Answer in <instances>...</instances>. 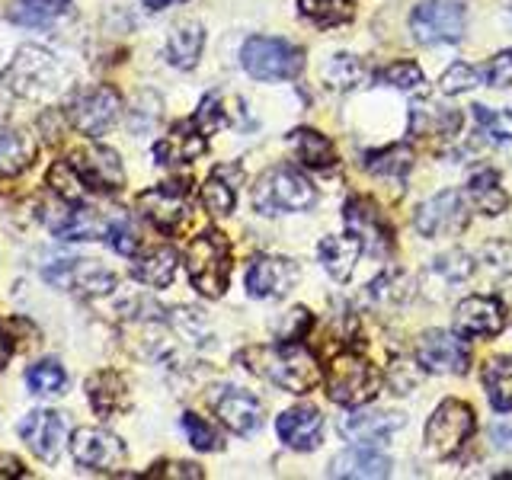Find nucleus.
I'll return each mask as SVG.
<instances>
[{
  "instance_id": "nucleus-1",
  "label": "nucleus",
  "mask_w": 512,
  "mask_h": 480,
  "mask_svg": "<svg viewBox=\"0 0 512 480\" xmlns=\"http://www.w3.org/2000/svg\"><path fill=\"white\" fill-rule=\"evenodd\" d=\"M240 362H244L253 375L272 381L276 388L288 394H308L320 384L317 359L295 340L272 343V346H247L240 352Z\"/></svg>"
},
{
  "instance_id": "nucleus-2",
  "label": "nucleus",
  "mask_w": 512,
  "mask_h": 480,
  "mask_svg": "<svg viewBox=\"0 0 512 480\" xmlns=\"http://www.w3.org/2000/svg\"><path fill=\"white\" fill-rule=\"evenodd\" d=\"M64 80H68L64 64L42 45H23L0 71V84L20 100H48L64 87Z\"/></svg>"
},
{
  "instance_id": "nucleus-3",
  "label": "nucleus",
  "mask_w": 512,
  "mask_h": 480,
  "mask_svg": "<svg viewBox=\"0 0 512 480\" xmlns=\"http://www.w3.org/2000/svg\"><path fill=\"white\" fill-rule=\"evenodd\" d=\"M189 282L205 298H221L231 279V240L221 231H202L186 247Z\"/></svg>"
},
{
  "instance_id": "nucleus-4",
  "label": "nucleus",
  "mask_w": 512,
  "mask_h": 480,
  "mask_svg": "<svg viewBox=\"0 0 512 480\" xmlns=\"http://www.w3.org/2000/svg\"><path fill=\"white\" fill-rule=\"evenodd\" d=\"M381 391V375L378 368L359 352H340L327 365V394L333 404L340 407H362L368 400H375Z\"/></svg>"
},
{
  "instance_id": "nucleus-5",
  "label": "nucleus",
  "mask_w": 512,
  "mask_h": 480,
  "mask_svg": "<svg viewBox=\"0 0 512 480\" xmlns=\"http://www.w3.org/2000/svg\"><path fill=\"white\" fill-rule=\"evenodd\" d=\"M317 199L314 186L292 167H272L253 186V208L260 215L304 212Z\"/></svg>"
},
{
  "instance_id": "nucleus-6",
  "label": "nucleus",
  "mask_w": 512,
  "mask_h": 480,
  "mask_svg": "<svg viewBox=\"0 0 512 480\" xmlns=\"http://www.w3.org/2000/svg\"><path fill=\"white\" fill-rule=\"evenodd\" d=\"M240 64H244V71L256 80H288L301 74L304 55H301V48H295L285 39L253 36L240 48Z\"/></svg>"
},
{
  "instance_id": "nucleus-7",
  "label": "nucleus",
  "mask_w": 512,
  "mask_h": 480,
  "mask_svg": "<svg viewBox=\"0 0 512 480\" xmlns=\"http://www.w3.org/2000/svg\"><path fill=\"white\" fill-rule=\"evenodd\" d=\"M61 112H64V119H68V125L77 128L80 135L100 138L116 125L122 112V100L112 87H84L64 103Z\"/></svg>"
},
{
  "instance_id": "nucleus-8",
  "label": "nucleus",
  "mask_w": 512,
  "mask_h": 480,
  "mask_svg": "<svg viewBox=\"0 0 512 480\" xmlns=\"http://www.w3.org/2000/svg\"><path fill=\"white\" fill-rule=\"evenodd\" d=\"M474 410L464 400H442L426 423V448L436 458H455L474 436Z\"/></svg>"
},
{
  "instance_id": "nucleus-9",
  "label": "nucleus",
  "mask_w": 512,
  "mask_h": 480,
  "mask_svg": "<svg viewBox=\"0 0 512 480\" xmlns=\"http://www.w3.org/2000/svg\"><path fill=\"white\" fill-rule=\"evenodd\" d=\"M71 455L84 471L93 474H116L125 468L128 461V448L119 436H112L109 429H96V426H80L71 436Z\"/></svg>"
},
{
  "instance_id": "nucleus-10",
  "label": "nucleus",
  "mask_w": 512,
  "mask_h": 480,
  "mask_svg": "<svg viewBox=\"0 0 512 480\" xmlns=\"http://www.w3.org/2000/svg\"><path fill=\"white\" fill-rule=\"evenodd\" d=\"M135 205L157 231L176 234L189 218V180H167L144 189Z\"/></svg>"
},
{
  "instance_id": "nucleus-11",
  "label": "nucleus",
  "mask_w": 512,
  "mask_h": 480,
  "mask_svg": "<svg viewBox=\"0 0 512 480\" xmlns=\"http://www.w3.org/2000/svg\"><path fill=\"white\" fill-rule=\"evenodd\" d=\"M410 32L416 42H458L464 36V4L461 0H426L410 13Z\"/></svg>"
},
{
  "instance_id": "nucleus-12",
  "label": "nucleus",
  "mask_w": 512,
  "mask_h": 480,
  "mask_svg": "<svg viewBox=\"0 0 512 480\" xmlns=\"http://www.w3.org/2000/svg\"><path fill=\"white\" fill-rule=\"evenodd\" d=\"M68 164L80 176V183L93 192H119L125 186V167L119 154L106 148V144H80L77 151H71Z\"/></svg>"
},
{
  "instance_id": "nucleus-13",
  "label": "nucleus",
  "mask_w": 512,
  "mask_h": 480,
  "mask_svg": "<svg viewBox=\"0 0 512 480\" xmlns=\"http://www.w3.org/2000/svg\"><path fill=\"white\" fill-rule=\"evenodd\" d=\"M45 282L80 298H100L116 288V276L96 260H58L45 269Z\"/></svg>"
},
{
  "instance_id": "nucleus-14",
  "label": "nucleus",
  "mask_w": 512,
  "mask_h": 480,
  "mask_svg": "<svg viewBox=\"0 0 512 480\" xmlns=\"http://www.w3.org/2000/svg\"><path fill=\"white\" fill-rule=\"evenodd\" d=\"M413 224H416V231L429 240L461 234L464 228H468V208H464L461 192L445 189V192H439V196L426 199L420 208H416Z\"/></svg>"
},
{
  "instance_id": "nucleus-15",
  "label": "nucleus",
  "mask_w": 512,
  "mask_h": 480,
  "mask_svg": "<svg viewBox=\"0 0 512 480\" xmlns=\"http://www.w3.org/2000/svg\"><path fill=\"white\" fill-rule=\"evenodd\" d=\"M416 362L429 372H442V375H464L468 372L471 352L458 340L455 333L445 330H426L420 340H416Z\"/></svg>"
},
{
  "instance_id": "nucleus-16",
  "label": "nucleus",
  "mask_w": 512,
  "mask_h": 480,
  "mask_svg": "<svg viewBox=\"0 0 512 480\" xmlns=\"http://www.w3.org/2000/svg\"><path fill=\"white\" fill-rule=\"evenodd\" d=\"M64 432H68L64 416L55 410H32L20 423V439L29 445V452L45 464L58 461L61 445H64Z\"/></svg>"
},
{
  "instance_id": "nucleus-17",
  "label": "nucleus",
  "mask_w": 512,
  "mask_h": 480,
  "mask_svg": "<svg viewBox=\"0 0 512 480\" xmlns=\"http://www.w3.org/2000/svg\"><path fill=\"white\" fill-rule=\"evenodd\" d=\"M208 151V138L199 128L196 119L189 122H176L170 132L154 144V157L157 164L164 167H180V164H192Z\"/></svg>"
},
{
  "instance_id": "nucleus-18",
  "label": "nucleus",
  "mask_w": 512,
  "mask_h": 480,
  "mask_svg": "<svg viewBox=\"0 0 512 480\" xmlns=\"http://www.w3.org/2000/svg\"><path fill=\"white\" fill-rule=\"evenodd\" d=\"M298 282V263L285 256H256L247 269V292L253 298H282Z\"/></svg>"
},
{
  "instance_id": "nucleus-19",
  "label": "nucleus",
  "mask_w": 512,
  "mask_h": 480,
  "mask_svg": "<svg viewBox=\"0 0 512 480\" xmlns=\"http://www.w3.org/2000/svg\"><path fill=\"white\" fill-rule=\"evenodd\" d=\"M48 228L61 240H100L106 237L109 224L96 215V208H87L80 202H64L52 208V215L45 218Z\"/></svg>"
},
{
  "instance_id": "nucleus-20",
  "label": "nucleus",
  "mask_w": 512,
  "mask_h": 480,
  "mask_svg": "<svg viewBox=\"0 0 512 480\" xmlns=\"http://www.w3.org/2000/svg\"><path fill=\"white\" fill-rule=\"evenodd\" d=\"M506 327L503 301L487 295H471L455 308V330L461 336H496Z\"/></svg>"
},
{
  "instance_id": "nucleus-21",
  "label": "nucleus",
  "mask_w": 512,
  "mask_h": 480,
  "mask_svg": "<svg viewBox=\"0 0 512 480\" xmlns=\"http://www.w3.org/2000/svg\"><path fill=\"white\" fill-rule=\"evenodd\" d=\"M346 228L362 240L365 250L384 253L394 244L391 224L381 218V212L365 199H349L346 202Z\"/></svg>"
},
{
  "instance_id": "nucleus-22",
  "label": "nucleus",
  "mask_w": 512,
  "mask_h": 480,
  "mask_svg": "<svg viewBox=\"0 0 512 480\" xmlns=\"http://www.w3.org/2000/svg\"><path fill=\"white\" fill-rule=\"evenodd\" d=\"M215 413L237 436H250L263 426V404L240 388H221V394L215 397Z\"/></svg>"
},
{
  "instance_id": "nucleus-23",
  "label": "nucleus",
  "mask_w": 512,
  "mask_h": 480,
  "mask_svg": "<svg viewBox=\"0 0 512 480\" xmlns=\"http://www.w3.org/2000/svg\"><path fill=\"white\" fill-rule=\"evenodd\" d=\"M279 439L288 448H298V452H311V448L320 445V429H324V413L317 407H292L285 410L279 420Z\"/></svg>"
},
{
  "instance_id": "nucleus-24",
  "label": "nucleus",
  "mask_w": 512,
  "mask_h": 480,
  "mask_svg": "<svg viewBox=\"0 0 512 480\" xmlns=\"http://www.w3.org/2000/svg\"><path fill=\"white\" fill-rule=\"evenodd\" d=\"M87 397H90V407L100 413V416H119L132 407V397H128V384L119 372H93L87 378Z\"/></svg>"
},
{
  "instance_id": "nucleus-25",
  "label": "nucleus",
  "mask_w": 512,
  "mask_h": 480,
  "mask_svg": "<svg viewBox=\"0 0 512 480\" xmlns=\"http://www.w3.org/2000/svg\"><path fill=\"white\" fill-rule=\"evenodd\" d=\"M400 426H404V416H400V413L362 410V413H352L349 420L340 426V432L356 445H381Z\"/></svg>"
},
{
  "instance_id": "nucleus-26",
  "label": "nucleus",
  "mask_w": 512,
  "mask_h": 480,
  "mask_svg": "<svg viewBox=\"0 0 512 480\" xmlns=\"http://www.w3.org/2000/svg\"><path fill=\"white\" fill-rule=\"evenodd\" d=\"M461 128V112L432 100H416L410 106V132L420 138H452Z\"/></svg>"
},
{
  "instance_id": "nucleus-27",
  "label": "nucleus",
  "mask_w": 512,
  "mask_h": 480,
  "mask_svg": "<svg viewBox=\"0 0 512 480\" xmlns=\"http://www.w3.org/2000/svg\"><path fill=\"white\" fill-rule=\"evenodd\" d=\"M244 180V170L237 164H221L208 173V180L202 186V205L208 208L212 215L224 218L234 212V202H237V183Z\"/></svg>"
},
{
  "instance_id": "nucleus-28",
  "label": "nucleus",
  "mask_w": 512,
  "mask_h": 480,
  "mask_svg": "<svg viewBox=\"0 0 512 480\" xmlns=\"http://www.w3.org/2000/svg\"><path fill=\"white\" fill-rule=\"evenodd\" d=\"M362 240L356 234H343V237H324L317 247V256L324 269L336 282H346L352 276V269L359 263V253H362Z\"/></svg>"
},
{
  "instance_id": "nucleus-29",
  "label": "nucleus",
  "mask_w": 512,
  "mask_h": 480,
  "mask_svg": "<svg viewBox=\"0 0 512 480\" xmlns=\"http://www.w3.org/2000/svg\"><path fill=\"white\" fill-rule=\"evenodd\" d=\"M202 48H205V29L202 23L196 20H183L176 23L170 39H167V61L173 64V68L180 71H192L202 58Z\"/></svg>"
},
{
  "instance_id": "nucleus-30",
  "label": "nucleus",
  "mask_w": 512,
  "mask_h": 480,
  "mask_svg": "<svg viewBox=\"0 0 512 480\" xmlns=\"http://www.w3.org/2000/svg\"><path fill=\"white\" fill-rule=\"evenodd\" d=\"M68 13H71V0H13L10 23L26 29H48Z\"/></svg>"
},
{
  "instance_id": "nucleus-31",
  "label": "nucleus",
  "mask_w": 512,
  "mask_h": 480,
  "mask_svg": "<svg viewBox=\"0 0 512 480\" xmlns=\"http://www.w3.org/2000/svg\"><path fill=\"white\" fill-rule=\"evenodd\" d=\"M330 474L333 477H356V480H362V477H391V461L384 455H378V452H372V448L359 445V448H352V452L336 458Z\"/></svg>"
},
{
  "instance_id": "nucleus-32",
  "label": "nucleus",
  "mask_w": 512,
  "mask_h": 480,
  "mask_svg": "<svg viewBox=\"0 0 512 480\" xmlns=\"http://www.w3.org/2000/svg\"><path fill=\"white\" fill-rule=\"evenodd\" d=\"M468 199L471 205L477 208V212L484 215H503L506 205H509V196L503 192L500 186V176H496L493 170H477L471 180H468Z\"/></svg>"
},
{
  "instance_id": "nucleus-33",
  "label": "nucleus",
  "mask_w": 512,
  "mask_h": 480,
  "mask_svg": "<svg viewBox=\"0 0 512 480\" xmlns=\"http://www.w3.org/2000/svg\"><path fill=\"white\" fill-rule=\"evenodd\" d=\"M132 276L151 288H167L176 276V253L170 247H154L132 263Z\"/></svg>"
},
{
  "instance_id": "nucleus-34",
  "label": "nucleus",
  "mask_w": 512,
  "mask_h": 480,
  "mask_svg": "<svg viewBox=\"0 0 512 480\" xmlns=\"http://www.w3.org/2000/svg\"><path fill=\"white\" fill-rule=\"evenodd\" d=\"M295 144V154L304 167H314V170H333L336 167V151H333V141L327 135L314 132V128H298L292 135Z\"/></svg>"
},
{
  "instance_id": "nucleus-35",
  "label": "nucleus",
  "mask_w": 512,
  "mask_h": 480,
  "mask_svg": "<svg viewBox=\"0 0 512 480\" xmlns=\"http://www.w3.org/2000/svg\"><path fill=\"white\" fill-rule=\"evenodd\" d=\"M36 160V141L26 132L0 135V176H20Z\"/></svg>"
},
{
  "instance_id": "nucleus-36",
  "label": "nucleus",
  "mask_w": 512,
  "mask_h": 480,
  "mask_svg": "<svg viewBox=\"0 0 512 480\" xmlns=\"http://www.w3.org/2000/svg\"><path fill=\"white\" fill-rule=\"evenodd\" d=\"M484 388L496 410H512V356H496L484 365Z\"/></svg>"
},
{
  "instance_id": "nucleus-37",
  "label": "nucleus",
  "mask_w": 512,
  "mask_h": 480,
  "mask_svg": "<svg viewBox=\"0 0 512 480\" xmlns=\"http://www.w3.org/2000/svg\"><path fill=\"white\" fill-rule=\"evenodd\" d=\"M298 10L304 20H311L317 29L343 26L356 16V4H352V0H298Z\"/></svg>"
},
{
  "instance_id": "nucleus-38",
  "label": "nucleus",
  "mask_w": 512,
  "mask_h": 480,
  "mask_svg": "<svg viewBox=\"0 0 512 480\" xmlns=\"http://www.w3.org/2000/svg\"><path fill=\"white\" fill-rule=\"evenodd\" d=\"M365 170L375 176H391V180H404L413 170V148L410 144H391L384 151L365 154Z\"/></svg>"
},
{
  "instance_id": "nucleus-39",
  "label": "nucleus",
  "mask_w": 512,
  "mask_h": 480,
  "mask_svg": "<svg viewBox=\"0 0 512 480\" xmlns=\"http://www.w3.org/2000/svg\"><path fill=\"white\" fill-rule=\"evenodd\" d=\"M64 384H68V375H64V368L55 359H42L26 372V388L32 394H39V397L61 394Z\"/></svg>"
},
{
  "instance_id": "nucleus-40",
  "label": "nucleus",
  "mask_w": 512,
  "mask_h": 480,
  "mask_svg": "<svg viewBox=\"0 0 512 480\" xmlns=\"http://www.w3.org/2000/svg\"><path fill=\"white\" fill-rule=\"evenodd\" d=\"M474 119L490 141L496 144H509L512 141V112L509 109H487V106H474Z\"/></svg>"
},
{
  "instance_id": "nucleus-41",
  "label": "nucleus",
  "mask_w": 512,
  "mask_h": 480,
  "mask_svg": "<svg viewBox=\"0 0 512 480\" xmlns=\"http://www.w3.org/2000/svg\"><path fill=\"white\" fill-rule=\"evenodd\" d=\"M362 64L352 58V55H336L330 58V64L324 68V80L333 90H352L362 84Z\"/></svg>"
},
{
  "instance_id": "nucleus-42",
  "label": "nucleus",
  "mask_w": 512,
  "mask_h": 480,
  "mask_svg": "<svg viewBox=\"0 0 512 480\" xmlns=\"http://www.w3.org/2000/svg\"><path fill=\"white\" fill-rule=\"evenodd\" d=\"M183 432L192 448H199V452H218L221 448V436L215 432L212 423H205L199 413H183Z\"/></svg>"
},
{
  "instance_id": "nucleus-43",
  "label": "nucleus",
  "mask_w": 512,
  "mask_h": 480,
  "mask_svg": "<svg viewBox=\"0 0 512 480\" xmlns=\"http://www.w3.org/2000/svg\"><path fill=\"white\" fill-rule=\"evenodd\" d=\"M378 84H388V87H397V90H413L423 84V71L416 68L413 61H394L391 68H384L378 74Z\"/></svg>"
},
{
  "instance_id": "nucleus-44",
  "label": "nucleus",
  "mask_w": 512,
  "mask_h": 480,
  "mask_svg": "<svg viewBox=\"0 0 512 480\" xmlns=\"http://www.w3.org/2000/svg\"><path fill=\"white\" fill-rule=\"evenodd\" d=\"M480 84V71L471 68V64H452L442 77H439V90L455 96V93H464V90H474Z\"/></svg>"
},
{
  "instance_id": "nucleus-45",
  "label": "nucleus",
  "mask_w": 512,
  "mask_h": 480,
  "mask_svg": "<svg viewBox=\"0 0 512 480\" xmlns=\"http://www.w3.org/2000/svg\"><path fill=\"white\" fill-rule=\"evenodd\" d=\"M423 381V372L416 362H407V359H394L391 368H388V384L394 394H410L416 384Z\"/></svg>"
},
{
  "instance_id": "nucleus-46",
  "label": "nucleus",
  "mask_w": 512,
  "mask_h": 480,
  "mask_svg": "<svg viewBox=\"0 0 512 480\" xmlns=\"http://www.w3.org/2000/svg\"><path fill=\"white\" fill-rule=\"evenodd\" d=\"M106 244L122 253V256H135L138 250V234L132 228V221L128 218H116V221H109V228H106Z\"/></svg>"
},
{
  "instance_id": "nucleus-47",
  "label": "nucleus",
  "mask_w": 512,
  "mask_h": 480,
  "mask_svg": "<svg viewBox=\"0 0 512 480\" xmlns=\"http://www.w3.org/2000/svg\"><path fill=\"white\" fill-rule=\"evenodd\" d=\"M410 295V285L404 279V272H388L381 276L378 282H372V298L384 301V304H394V301H404Z\"/></svg>"
},
{
  "instance_id": "nucleus-48",
  "label": "nucleus",
  "mask_w": 512,
  "mask_h": 480,
  "mask_svg": "<svg viewBox=\"0 0 512 480\" xmlns=\"http://www.w3.org/2000/svg\"><path fill=\"white\" fill-rule=\"evenodd\" d=\"M157 119H160V100L154 93H141L132 109V128L141 135V132H148V128H154Z\"/></svg>"
},
{
  "instance_id": "nucleus-49",
  "label": "nucleus",
  "mask_w": 512,
  "mask_h": 480,
  "mask_svg": "<svg viewBox=\"0 0 512 480\" xmlns=\"http://www.w3.org/2000/svg\"><path fill=\"white\" fill-rule=\"evenodd\" d=\"M148 477H170V480H202V468L189 461H160L148 471Z\"/></svg>"
},
{
  "instance_id": "nucleus-50",
  "label": "nucleus",
  "mask_w": 512,
  "mask_h": 480,
  "mask_svg": "<svg viewBox=\"0 0 512 480\" xmlns=\"http://www.w3.org/2000/svg\"><path fill=\"white\" fill-rule=\"evenodd\" d=\"M436 269L445 272L452 282H461V279H468L471 276V256L468 253H461V250H452V253H445L436 260Z\"/></svg>"
},
{
  "instance_id": "nucleus-51",
  "label": "nucleus",
  "mask_w": 512,
  "mask_h": 480,
  "mask_svg": "<svg viewBox=\"0 0 512 480\" xmlns=\"http://www.w3.org/2000/svg\"><path fill=\"white\" fill-rule=\"evenodd\" d=\"M192 119L199 122V128H202L205 135H212L215 128H221L224 125V112H221V100H218V96H205V100L199 103V112Z\"/></svg>"
},
{
  "instance_id": "nucleus-52",
  "label": "nucleus",
  "mask_w": 512,
  "mask_h": 480,
  "mask_svg": "<svg viewBox=\"0 0 512 480\" xmlns=\"http://www.w3.org/2000/svg\"><path fill=\"white\" fill-rule=\"evenodd\" d=\"M487 77H490V87H512V52H500L493 55L490 68H487Z\"/></svg>"
},
{
  "instance_id": "nucleus-53",
  "label": "nucleus",
  "mask_w": 512,
  "mask_h": 480,
  "mask_svg": "<svg viewBox=\"0 0 512 480\" xmlns=\"http://www.w3.org/2000/svg\"><path fill=\"white\" fill-rule=\"evenodd\" d=\"M23 464L16 461L13 455H4L0 452V480H13V477H23Z\"/></svg>"
},
{
  "instance_id": "nucleus-54",
  "label": "nucleus",
  "mask_w": 512,
  "mask_h": 480,
  "mask_svg": "<svg viewBox=\"0 0 512 480\" xmlns=\"http://www.w3.org/2000/svg\"><path fill=\"white\" fill-rule=\"evenodd\" d=\"M10 356H13V340L7 336V330L0 327V372H4V368H7Z\"/></svg>"
},
{
  "instance_id": "nucleus-55",
  "label": "nucleus",
  "mask_w": 512,
  "mask_h": 480,
  "mask_svg": "<svg viewBox=\"0 0 512 480\" xmlns=\"http://www.w3.org/2000/svg\"><path fill=\"white\" fill-rule=\"evenodd\" d=\"M141 4L148 7V10H167L173 4H183V0H141Z\"/></svg>"
}]
</instances>
